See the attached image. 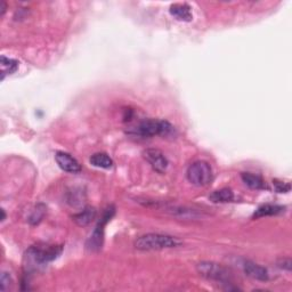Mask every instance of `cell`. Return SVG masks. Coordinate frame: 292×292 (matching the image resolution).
Masks as SVG:
<instances>
[{
  "label": "cell",
  "mask_w": 292,
  "mask_h": 292,
  "mask_svg": "<svg viewBox=\"0 0 292 292\" xmlns=\"http://www.w3.org/2000/svg\"><path fill=\"white\" fill-rule=\"evenodd\" d=\"M181 244L182 242L176 236L168 235V234L149 233L137 238L134 246L142 251H154V250L156 251V250L175 249L180 247Z\"/></svg>",
  "instance_id": "obj_1"
},
{
  "label": "cell",
  "mask_w": 292,
  "mask_h": 292,
  "mask_svg": "<svg viewBox=\"0 0 292 292\" xmlns=\"http://www.w3.org/2000/svg\"><path fill=\"white\" fill-rule=\"evenodd\" d=\"M174 132V126L167 120L146 119L139 122L130 134L142 138H150L154 136H170Z\"/></svg>",
  "instance_id": "obj_2"
},
{
  "label": "cell",
  "mask_w": 292,
  "mask_h": 292,
  "mask_svg": "<svg viewBox=\"0 0 292 292\" xmlns=\"http://www.w3.org/2000/svg\"><path fill=\"white\" fill-rule=\"evenodd\" d=\"M196 270L202 278L229 285L233 283V274L225 266L213 262H201L196 265Z\"/></svg>",
  "instance_id": "obj_3"
},
{
  "label": "cell",
  "mask_w": 292,
  "mask_h": 292,
  "mask_svg": "<svg viewBox=\"0 0 292 292\" xmlns=\"http://www.w3.org/2000/svg\"><path fill=\"white\" fill-rule=\"evenodd\" d=\"M114 215H116V207L112 205L108 206L106 209L104 210L103 216L101 217L100 221H98L96 227L94 228L93 233L90 234V236L87 240V242H86L87 250H89V251L92 252H97L102 249L103 243H104V233H105V226L107 225V223L113 218Z\"/></svg>",
  "instance_id": "obj_4"
},
{
  "label": "cell",
  "mask_w": 292,
  "mask_h": 292,
  "mask_svg": "<svg viewBox=\"0 0 292 292\" xmlns=\"http://www.w3.org/2000/svg\"><path fill=\"white\" fill-rule=\"evenodd\" d=\"M186 177L192 185L205 187L210 184L213 179V171L211 166L206 161H195L190 165L186 171Z\"/></svg>",
  "instance_id": "obj_5"
},
{
  "label": "cell",
  "mask_w": 292,
  "mask_h": 292,
  "mask_svg": "<svg viewBox=\"0 0 292 292\" xmlns=\"http://www.w3.org/2000/svg\"><path fill=\"white\" fill-rule=\"evenodd\" d=\"M63 251L62 246H33L28 250V257L34 264L44 265L57 259Z\"/></svg>",
  "instance_id": "obj_6"
},
{
  "label": "cell",
  "mask_w": 292,
  "mask_h": 292,
  "mask_svg": "<svg viewBox=\"0 0 292 292\" xmlns=\"http://www.w3.org/2000/svg\"><path fill=\"white\" fill-rule=\"evenodd\" d=\"M143 156L156 173L165 174L168 169L169 161L162 151L158 149H148L143 152Z\"/></svg>",
  "instance_id": "obj_7"
},
{
  "label": "cell",
  "mask_w": 292,
  "mask_h": 292,
  "mask_svg": "<svg viewBox=\"0 0 292 292\" xmlns=\"http://www.w3.org/2000/svg\"><path fill=\"white\" fill-rule=\"evenodd\" d=\"M55 161L60 168L69 174H79L81 171V166L78 162V160L70 153L63 152V151H57L55 153Z\"/></svg>",
  "instance_id": "obj_8"
},
{
  "label": "cell",
  "mask_w": 292,
  "mask_h": 292,
  "mask_svg": "<svg viewBox=\"0 0 292 292\" xmlns=\"http://www.w3.org/2000/svg\"><path fill=\"white\" fill-rule=\"evenodd\" d=\"M242 267H243L244 274L256 281L266 282V281L269 280L268 270L266 269L264 266L254 263L252 262V260H244L242 264Z\"/></svg>",
  "instance_id": "obj_9"
},
{
  "label": "cell",
  "mask_w": 292,
  "mask_h": 292,
  "mask_svg": "<svg viewBox=\"0 0 292 292\" xmlns=\"http://www.w3.org/2000/svg\"><path fill=\"white\" fill-rule=\"evenodd\" d=\"M169 13L175 20L179 22H192L193 13L192 8L189 4L185 3H176L173 4L169 8Z\"/></svg>",
  "instance_id": "obj_10"
},
{
  "label": "cell",
  "mask_w": 292,
  "mask_h": 292,
  "mask_svg": "<svg viewBox=\"0 0 292 292\" xmlns=\"http://www.w3.org/2000/svg\"><path fill=\"white\" fill-rule=\"evenodd\" d=\"M96 215H97V212H96L95 208L88 206V207L83 208L82 211L76 213V215H73L72 219L78 226L85 227L87 225H89L94 219L96 218Z\"/></svg>",
  "instance_id": "obj_11"
},
{
  "label": "cell",
  "mask_w": 292,
  "mask_h": 292,
  "mask_svg": "<svg viewBox=\"0 0 292 292\" xmlns=\"http://www.w3.org/2000/svg\"><path fill=\"white\" fill-rule=\"evenodd\" d=\"M241 179L244 182V185H247L249 189H251V190L267 189V186H266V182L263 179V177L259 175H256L252 173H242Z\"/></svg>",
  "instance_id": "obj_12"
},
{
  "label": "cell",
  "mask_w": 292,
  "mask_h": 292,
  "mask_svg": "<svg viewBox=\"0 0 292 292\" xmlns=\"http://www.w3.org/2000/svg\"><path fill=\"white\" fill-rule=\"evenodd\" d=\"M285 211L284 206L279 205H263L253 212L252 218H263L267 216H276Z\"/></svg>",
  "instance_id": "obj_13"
},
{
  "label": "cell",
  "mask_w": 292,
  "mask_h": 292,
  "mask_svg": "<svg viewBox=\"0 0 292 292\" xmlns=\"http://www.w3.org/2000/svg\"><path fill=\"white\" fill-rule=\"evenodd\" d=\"M89 162L92 166L101 169H111L114 165L113 160L110 158V155L104 152L93 154L89 159Z\"/></svg>",
  "instance_id": "obj_14"
},
{
  "label": "cell",
  "mask_w": 292,
  "mask_h": 292,
  "mask_svg": "<svg viewBox=\"0 0 292 292\" xmlns=\"http://www.w3.org/2000/svg\"><path fill=\"white\" fill-rule=\"evenodd\" d=\"M0 64H2V80H4L6 76H10L13 73L16 72L20 67V63L16 60L9 59V57L6 56H2L0 59Z\"/></svg>",
  "instance_id": "obj_15"
},
{
  "label": "cell",
  "mask_w": 292,
  "mask_h": 292,
  "mask_svg": "<svg viewBox=\"0 0 292 292\" xmlns=\"http://www.w3.org/2000/svg\"><path fill=\"white\" fill-rule=\"evenodd\" d=\"M209 200L213 203H227V202H232L234 200V193L231 189H221L217 190L215 192H212Z\"/></svg>",
  "instance_id": "obj_16"
},
{
  "label": "cell",
  "mask_w": 292,
  "mask_h": 292,
  "mask_svg": "<svg viewBox=\"0 0 292 292\" xmlns=\"http://www.w3.org/2000/svg\"><path fill=\"white\" fill-rule=\"evenodd\" d=\"M46 211H47L46 206L43 205V203H38V205L33 208L32 211H31L30 216L28 218V222L30 225L35 226V225H38V224H40L46 215Z\"/></svg>",
  "instance_id": "obj_17"
},
{
  "label": "cell",
  "mask_w": 292,
  "mask_h": 292,
  "mask_svg": "<svg viewBox=\"0 0 292 292\" xmlns=\"http://www.w3.org/2000/svg\"><path fill=\"white\" fill-rule=\"evenodd\" d=\"M273 184H274L275 191L278 192V193H288V192L291 191V185L289 184V182L274 179Z\"/></svg>",
  "instance_id": "obj_18"
},
{
  "label": "cell",
  "mask_w": 292,
  "mask_h": 292,
  "mask_svg": "<svg viewBox=\"0 0 292 292\" xmlns=\"http://www.w3.org/2000/svg\"><path fill=\"white\" fill-rule=\"evenodd\" d=\"M12 283V279H10V275L6 272H4L2 274V278H0V289L2 291H6L8 286Z\"/></svg>",
  "instance_id": "obj_19"
},
{
  "label": "cell",
  "mask_w": 292,
  "mask_h": 292,
  "mask_svg": "<svg viewBox=\"0 0 292 292\" xmlns=\"http://www.w3.org/2000/svg\"><path fill=\"white\" fill-rule=\"evenodd\" d=\"M278 266L281 269H284V270H288V272H290L291 266H292L291 259L290 258H281L278 262Z\"/></svg>",
  "instance_id": "obj_20"
},
{
  "label": "cell",
  "mask_w": 292,
  "mask_h": 292,
  "mask_svg": "<svg viewBox=\"0 0 292 292\" xmlns=\"http://www.w3.org/2000/svg\"><path fill=\"white\" fill-rule=\"evenodd\" d=\"M6 10H7V4L5 3L4 0H2V2H0V16H4Z\"/></svg>",
  "instance_id": "obj_21"
},
{
  "label": "cell",
  "mask_w": 292,
  "mask_h": 292,
  "mask_svg": "<svg viewBox=\"0 0 292 292\" xmlns=\"http://www.w3.org/2000/svg\"><path fill=\"white\" fill-rule=\"evenodd\" d=\"M2 213H3V217H2V222H4L5 219H6V213H5V210L2 209Z\"/></svg>",
  "instance_id": "obj_22"
}]
</instances>
